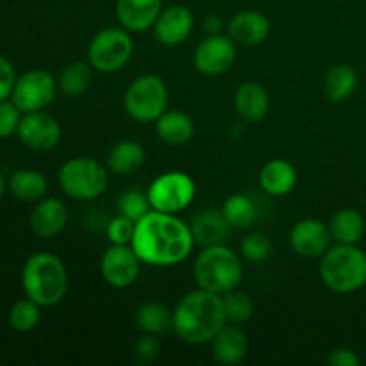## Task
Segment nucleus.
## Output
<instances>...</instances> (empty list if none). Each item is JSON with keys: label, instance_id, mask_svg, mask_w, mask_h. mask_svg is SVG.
I'll return each mask as SVG.
<instances>
[{"label": "nucleus", "instance_id": "f704fd0d", "mask_svg": "<svg viewBox=\"0 0 366 366\" xmlns=\"http://www.w3.org/2000/svg\"><path fill=\"white\" fill-rule=\"evenodd\" d=\"M134 229L136 222L118 214L117 218H113V220L107 224V239L111 242V245H131L132 238H134Z\"/></svg>", "mask_w": 366, "mask_h": 366}, {"label": "nucleus", "instance_id": "f8f14e48", "mask_svg": "<svg viewBox=\"0 0 366 366\" xmlns=\"http://www.w3.org/2000/svg\"><path fill=\"white\" fill-rule=\"evenodd\" d=\"M142 268V259L131 245H111L100 259L104 281L117 290L129 288L136 282Z\"/></svg>", "mask_w": 366, "mask_h": 366}, {"label": "nucleus", "instance_id": "6e6552de", "mask_svg": "<svg viewBox=\"0 0 366 366\" xmlns=\"http://www.w3.org/2000/svg\"><path fill=\"white\" fill-rule=\"evenodd\" d=\"M134 43L124 27H107L97 32L88 46V63L102 74L122 70L131 61Z\"/></svg>", "mask_w": 366, "mask_h": 366}, {"label": "nucleus", "instance_id": "a19ab883", "mask_svg": "<svg viewBox=\"0 0 366 366\" xmlns=\"http://www.w3.org/2000/svg\"><path fill=\"white\" fill-rule=\"evenodd\" d=\"M6 186H7L6 179H4V175H2V174H0V200H2L4 193H6Z\"/></svg>", "mask_w": 366, "mask_h": 366}, {"label": "nucleus", "instance_id": "5701e85b", "mask_svg": "<svg viewBox=\"0 0 366 366\" xmlns=\"http://www.w3.org/2000/svg\"><path fill=\"white\" fill-rule=\"evenodd\" d=\"M156 132L161 142L168 145H184L195 134L193 120L179 109H167L156 120Z\"/></svg>", "mask_w": 366, "mask_h": 366}, {"label": "nucleus", "instance_id": "a211bd4d", "mask_svg": "<svg viewBox=\"0 0 366 366\" xmlns=\"http://www.w3.org/2000/svg\"><path fill=\"white\" fill-rule=\"evenodd\" d=\"M229 36L239 45L254 46L263 43L270 34V20L259 11L247 9L236 14L227 25Z\"/></svg>", "mask_w": 366, "mask_h": 366}, {"label": "nucleus", "instance_id": "ea45409f", "mask_svg": "<svg viewBox=\"0 0 366 366\" xmlns=\"http://www.w3.org/2000/svg\"><path fill=\"white\" fill-rule=\"evenodd\" d=\"M222 27H224V20L218 14H209L204 20V29L207 31V34H220Z\"/></svg>", "mask_w": 366, "mask_h": 366}, {"label": "nucleus", "instance_id": "0eeeda50", "mask_svg": "<svg viewBox=\"0 0 366 366\" xmlns=\"http://www.w3.org/2000/svg\"><path fill=\"white\" fill-rule=\"evenodd\" d=\"M168 88L161 77L154 74L139 75L131 82L124 97V107L132 120L139 124H154L168 109Z\"/></svg>", "mask_w": 366, "mask_h": 366}, {"label": "nucleus", "instance_id": "bb28decb", "mask_svg": "<svg viewBox=\"0 0 366 366\" xmlns=\"http://www.w3.org/2000/svg\"><path fill=\"white\" fill-rule=\"evenodd\" d=\"M357 88V74L349 64H336L325 74L324 89L325 95L332 102H343L349 99Z\"/></svg>", "mask_w": 366, "mask_h": 366}, {"label": "nucleus", "instance_id": "72a5a7b5", "mask_svg": "<svg viewBox=\"0 0 366 366\" xmlns=\"http://www.w3.org/2000/svg\"><path fill=\"white\" fill-rule=\"evenodd\" d=\"M242 254L249 261H264L272 254V242L263 232H252L242 242Z\"/></svg>", "mask_w": 366, "mask_h": 366}, {"label": "nucleus", "instance_id": "2f4dec72", "mask_svg": "<svg viewBox=\"0 0 366 366\" xmlns=\"http://www.w3.org/2000/svg\"><path fill=\"white\" fill-rule=\"evenodd\" d=\"M41 320V306L32 299H21L9 310V324L14 331L29 332L38 327Z\"/></svg>", "mask_w": 366, "mask_h": 366}, {"label": "nucleus", "instance_id": "f257e3e1", "mask_svg": "<svg viewBox=\"0 0 366 366\" xmlns=\"http://www.w3.org/2000/svg\"><path fill=\"white\" fill-rule=\"evenodd\" d=\"M195 238L192 227L175 214L149 211L136 222L131 247L142 263L150 267H175L192 254Z\"/></svg>", "mask_w": 366, "mask_h": 366}, {"label": "nucleus", "instance_id": "58836bf2", "mask_svg": "<svg viewBox=\"0 0 366 366\" xmlns=\"http://www.w3.org/2000/svg\"><path fill=\"white\" fill-rule=\"evenodd\" d=\"M327 365H331V366H360L361 357L357 356L352 349L340 347V349H335L331 354H329Z\"/></svg>", "mask_w": 366, "mask_h": 366}, {"label": "nucleus", "instance_id": "423d86ee", "mask_svg": "<svg viewBox=\"0 0 366 366\" xmlns=\"http://www.w3.org/2000/svg\"><path fill=\"white\" fill-rule=\"evenodd\" d=\"M59 186L64 195L81 202H89L102 195L109 186V170L92 157H74L63 163Z\"/></svg>", "mask_w": 366, "mask_h": 366}, {"label": "nucleus", "instance_id": "cd10ccee", "mask_svg": "<svg viewBox=\"0 0 366 366\" xmlns=\"http://www.w3.org/2000/svg\"><path fill=\"white\" fill-rule=\"evenodd\" d=\"M174 311L168 310L161 302H145L136 311V325L145 335L161 336L172 329Z\"/></svg>", "mask_w": 366, "mask_h": 366}, {"label": "nucleus", "instance_id": "c9c22d12", "mask_svg": "<svg viewBox=\"0 0 366 366\" xmlns=\"http://www.w3.org/2000/svg\"><path fill=\"white\" fill-rule=\"evenodd\" d=\"M21 120V111L18 109L13 100H2L0 102V139L11 138L16 134L18 125Z\"/></svg>", "mask_w": 366, "mask_h": 366}, {"label": "nucleus", "instance_id": "f03ea898", "mask_svg": "<svg viewBox=\"0 0 366 366\" xmlns=\"http://www.w3.org/2000/svg\"><path fill=\"white\" fill-rule=\"evenodd\" d=\"M227 324L222 295L207 290H193L175 306L172 329L189 345L211 343L224 325Z\"/></svg>", "mask_w": 366, "mask_h": 366}, {"label": "nucleus", "instance_id": "2eb2a0df", "mask_svg": "<svg viewBox=\"0 0 366 366\" xmlns=\"http://www.w3.org/2000/svg\"><path fill=\"white\" fill-rule=\"evenodd\" d=\"M152 29L161 45H181L193 31V13L186 6H170L161 11Z\"/></svg>", "mask_w": 366, "mask_h": 366}, {"label": "nucleus", "instance_id": "c756f323", "mask_svg": "<svg viewBox=\"0 0 366 366\" xmlns=\"http://www.w3.org/2000/svg\"><path fill=\"white\" fill-rule=\"evenodd\" d=\"M222 213L225 214L231 227L247 229L256 220V204H254V200L250 197L242 195V193H234V195H231L224 202Z\"/></svg>", "mask_w": 366, "mask_h": 366}, {"label": "nucleus", "instance_id": "b1692460", "mask_svg": "<svg viewBox=\"0 0 366 366\" xmlns=\"http://www.w3.org/2000/svg\"><path fill=\"white\" fill-rule=\"evenodd\" d=\"M145 163V149L134 139L117 143L107 154V170L114 175H132Z\"/></svg>", "mask_w": 366, "mask_h": 366}, {"label": "nucleus", "instance_id": "473e14b6", "mask_svg": "<svg viewBox=\"0 0 366 366\" xmlns=\"http://www.w3.org/2000/svg\"><path fill=\"white\" fill-rule=\"evenodd\" d=\"M117 209L118 214H122V217L129 218L132 222H138L149 211H152V206H150V200L147 193L138 192V189H127L118 199Z\"/></svg>", "mask_w": 366, "mask_h": 366}, {"label": "nucleus", "instance_id": "a878e982", "mask_svg": "<svg viewBox=\"0 0 366 366\" xmlns=\"http://www.w3.org/2000/svg\"><path fill=\"white\" fill-rule=\"evenodd\" d=\"M329 229H331L332 239H336L338 243L357 245L365 236L366 225L363 214L360 211L345 207V209H340L338 213L332 214Z\"/></svg>", "mask_w": 366, "mask_h": 366}, {"label": "nucleus", "instance_id": "4be33fe9", "mask_svg": "<svg viewBox=\"0 0 366 366\" xmlns=\"http://www.w3.org/2000/svg\"><path fill=\"white\" fill-rule=\"evenodd\" d=\"M259 184L272 197L288 195L297 184L295 167L286 159L268 161L259 174Z\"/></svg>", "mask_w": 366, "mask_h": 366}, {"label": "nucleus", "instance_id": "ddd939ff", "mask_svg": "<svg viewBox=\"0 0 366 366\" xmlns=\"http://www.w3.org/2000/svg\"><path fill=\"white\" fill-rule=\"evenodd\" d=\"M16 134L27 149L36 152H49L59 143L61 125L56 118L43 111L24 113Z\"/></svg>", "mask_w": 366, "mask_h": 366}, {"label": "nucleus", "instance_id": "9b49d317", "mask_svg": "<svg viewBox=\"0 0 366 366\" xmlns=\"http://www.w3.org/2000/svg\"><path fill=\"white\" fill-rule=\"evenodd\" d=\"M236 59V41L231 36L209 34L197 45L193 52V66L202 75H222Z\"/></svg>", "mask_w": 366, "mask_h": 366}, {"label": "nucleus", "instance_id": "dca6fc26", "mask_svg": "<svg viewBox=\"0 0 366 366\" xmlns=\"http://www.w3.org/2000/svg\"><path fill=\"white\" fill-rule=\"evenodd\" d=\"M163 11L161 0H117V16L129 32L152 29Z\"/></svg>", "mask_w": 366, "mask_h": 366}, {"label": "nucleus", "instance_id": "393cba45", "mask_svg": "<svg viewBox=\"0 0 366 366\" xmlns=\"http://www.w3.org/2000/svg\"><path fill=\"white\" fill-rule=\"evenodd\" d=\"M7 189L11 195L24 202H36L45 199L49 192V181L45 175L38 170H16L7 179Z\"/></svg>", "mask_w": 366, "mask_h": 366}, {"label": "nucleus", "instance_id": "aec40b11", "mask_svg": "<svg viewBox=\"0 0 366 366\" xmlns=\"http://www.w3.org/2000/svg\"><path fill=\"white\" fill-rule=\"evenodd\" d=\"M192 234L195 243L202 247L222 245L231 232V224L227 222L222 209H204L192 222Z\"/></svg>", "mask_w": 366, "mask_h": 366}, {"label": "nucleus", "instance_id": "c85d7f7f", "mask_svg": "<svg viewBox=\"0 0 366 366\" xmlns=\"http://www.w3.org/2000/svg\"><path fill=\"white\" fill-rule=\"evenodd\" d=\"M92 68V64L84 63V61H74V63L68 64L61 71L59 81H57L61 92L70 97V99H77V97L84 95L93 81Z\"/></svg>", "mask_w": 366, "mask_h": 366}, {"label": "nucleus", "instance_id": "e433bc0d", "mask_svg": "<svg viewBox=\"0 0 366 366\" xmlns=\"http://www.w3.org/2000/svg\"><path fill=\"white\" fill-rule=\"evenodd\" d=\"M161 352V343L157 340V336L154 335H145L136 342L134 345V356L136 360L142 361V363H150V361L157 360Z\"/></svg>", "mask_w": 366, "mask_h": 366}, {"label": "nucleus", "instance_id": "1a4fd4ad", "mask_svg": "<svg viewBox=\"0 0 366 366\" xmlns=\"http://www.w3.org/2000/svg\"><path fill=\"white\" fill-rule=\"evenodd\" d=\"M197 193L195 181L184 172H167L150 182L149 195L152 209L177 214L193 202Z\"/></svg>", "mask_w": 366, "mask_h": 366}, {"label": "nucleus", "instance_id": "20e7f679", "mask_svg": "<svg viewBox=\"0 0 366 366\" xmlns=\"http://www.w3.org/2000/svg\"><path fill=\"white\" fill-rule=\"evenodd\" d=\"M320 259V279L331 292L347 295L366 286V252L357 245L338 243Z\"/></svg>", "mask_w": 366, "mask_h": 366}, {"label": "nucleus", "instance_id": "9d476101", "mask_svg": "<svg viewBox=\"0 0 366 366\" xmlns=\"http://www.w3.org/2000/svg\"><path fill=\"white\" fill-rule=\"evenodd\" d=\"M57 82L49 71L29 70L16 77L11 100L16 104L21 113H34L43 111L56 99Z\"/></svg>", "mask_w": 366, "mask_h": 366}, {"label": "nucleus", "instance_id": "39448f33", "mask_svg": "<svg viewBox=\"0 0 366 366\" xmlns=\"http://www.w3.org/2000/svg\"><path fill=\"white\" fill-rule=\"evenodd\" d=\"M193 277L199 288L218 295L236 290L243 279V267L238 254L222 245L204 247L193 264Z\"/></svg>", "mask_w": 366, "mask_h": 366}, {"label": "nucleus", "instance_id": "4468645a", "mask_svg": "<svg viewBox=\"0 0 366 366\" xmlns=\"http://www.w3.org/2000/svg\"><path fill=\"white\" fill-rule=\"evenodd\" d=\"M332 234L329 225H325L317 218H306L293 225L290 232V245L293 252L307 259H317L322 257L331 249Z\"/></svg>", "mask_w": 366, "mask_h": 366}, {"label": "nucleus", "instance_id": "7c9ffc66", "mask_svg": "<svg viewBox=\"0 0 366 366\" xmlns=\"http://www.w3.org/2000/svg\"><path fill=\"white\" fill-rule=\"evenodd\" d=\"M224 300L225 318L231 324H245L254 317V300L247 292H239L238 288L222 295Z\"/></svg>", "mask_w": 366, "mask_h": 366}, {"label": "nucleus", "instance_id": "412c9836", "mask_svg": "<svg viewBox=\"0 0 366 366\" xmlns=\"http://www.w3.org/2000/svg\"><path fill=\"white\" fill-rule=\"evenodd\" d=\"M234 106L239 117L247 122H261L270 109V95L259 82L247 81L236 89Z\"/></svg>", "mask_w": 366, "mask_h": 366}, {"label": "nucleus", "instance_id": "4c0bfd02", "mask_svg": "<svg viewBox=\"0 0 366 366\" xmlns=\"http://www.w3.org/2000/svg\"><path fill=\"white\" fill-rule=\"evenodd\" d=\"M14 82H16V71L9 59L0 56V102L7 100L13 93Z\"/></svg>", "mask_w": 366, "mask_h": 366}, {"label": "nucleus", "instance_id": "7ed1b4c3", "mask_svg": "<svg viewBox=\"0 0 366 366\" xmlns=\"http://www.w3.org/2000/svg\"><path fill=\"white\" fill-rule=\"evenodd\" d=\"M21 286L25 295L41 307L56 306L68 292L66 267L50 252L32 254L21 268Z\"/></svg>", "mask_w": 366, "mask_h": 366}, {"label": "nucleus", "instance_id": "f3484780", "mask_svg": "<svg viewBox=\"0 0 366 366\" xmlns=\"http://www.w3.org/2000/svg\"><path fill=\"white\" fill-rule=\"evenodd\" d=\"M68 224V209L59 199H41L31 213V229L39 238H54Z\"/></svg>", "mask_w": 366, "mask_h": 366}, {"label": "nucleus", "instance_id": "6ab92c4d", "mask_svg": "<svg viewBox=\"0 0 366 366\" xmlns=\"http://www.w3.org/2000/svg\"><path fill=\"white\" fill-rule=\"evenodd\" d=\"M211 350L213 357L220 365L234 366L239 365L249 352V340L247 335L236 325L225 324L220 331L211 340Z\"/></svg>", "mask_w": 366, "mask_h": 366}]
</instances>
